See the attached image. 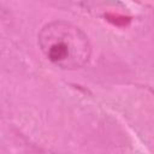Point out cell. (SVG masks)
<instances>
[{"mask_svg": "<svg viewBox=\"0 0 154 154\" xmlns=\"http://www.w3.org/2000/svg\"><path fill=\"white\" fill-rule=\"evenodd\" d=\"M37 38L45 57L64 70L81 69L91 54L88 36L78 26L67 22L55 20L46 24Z\"/></svg>", "mask_w": 154, "mask_h": 154, "instance_id": "obj_1", "label": "cell"}]
</instances>
